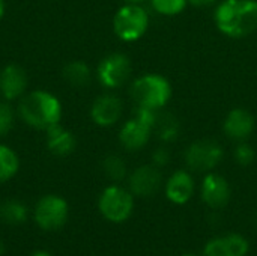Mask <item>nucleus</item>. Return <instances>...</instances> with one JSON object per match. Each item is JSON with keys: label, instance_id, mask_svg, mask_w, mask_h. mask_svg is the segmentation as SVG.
Returning <instances> with one entry per match:
<instances>
[{"label": "nucleus", "instance_id": "1", "mask_svg": "<svg viewBox=\"0 0 257 256\" xmlns=\"http://www.w3.org/2000/svg\"><path fill=\"white\" fill-rule=\"evenodd\" d=\"M217 27L227 36L242 38L257 29L256 0H223L215 11Z\"/></svg>", "mask_w": 257, "mask_h": 256}, {"label": "nucleus", "instance_id": "2", "mask_svg": "<svg viewBox=\"0 0 257 256\" xmlns=\"http://www.w3.org/2000/svg\"><path fill=\"white\" fill-rule=\"evenodd\" d=\"M18 115L29 127L47 131L60 122L62 104L56 95L47 91H33L21 98Z\"/></svg>", "mask_w": 257, "mask_h": 256}, {"label": "nucleus", "instance_id": "3", "mask_svg": "<svg viewBox=\"0 0 257 256\" xmlns=\"http://www.w3.org/2000/svg\"><path fill=\"white\" fill-rule=\"evenodd\" d=\"M131 97L140 107L160 110L169 103L172 97V86L163 75L146 74L134 80L131 86Z\"/></svg>", "mask_w": 257, "mask_h": 256}, {"label": "nucleus", "instance_id": "4", "mask_svg": "<svg viewBox=\"0 0 257 256\" xmlns=\"http://www.w3.org/2000/svg\"><path fill=\"white\" fill-rule=\"evenodd\" d=\"M149 27V15L139 3H126L117 9L113 18V30L116 36L125 42L140 39Z\"/></svg>", "mask_w": 257, "mask_h": 256}, {"label": "nucleus", "instance_id": "5", "mask_svg": "<svg viewBox=\"0 0 257 256\" xmlns=\"http://www.w3.org/2000/svg\"><path fill=\"white\" fill-rule=\"evenodd\" d=\"M134 202L130 192L111 186L107 187L99 198V211L110 222H123L131 216Z\"/></svg>", "mask_w": 257, "mask_h": 256}, {"label": "nucleus", "instance_id": "6", "mask_svg": "<svg viewBox=\"0 0 257 256\" xmlns=\"http://www.w3.org/2000/svg\"><path fill=\"white\" fill-rule=\"evenodd\" d=\"M99 83L107 89H117L126 83L131 75V62L122 53H113L104 57L96 69Z\"/></svg>", "mask_w": 257, "mask_h": 256}, {"label": "nucleus", "instance_id": "7", "mask_svg": "<svg viewBox=\"0 0 257 256\" xmlns=\"http://www.w3.org/2000/svg\"><path fill=\"white\" fill-rule=\"evenodd\" d=\"M68 219V204L56 195L44 196L35 210V220L44 231L60 229Z\"/></svg>", "mask_w": 257, "mask_h": 256}, {"label": "nucleus", "instance_id": "8", "mask_svg": "<svg viewBox=\"0 0 257 256\" xmlns=\"http://www.w3.org/2000/svg\"><path fill=\"white\" fill-rule=\"evenodd\" d=\"M223 158V149L215 140H199L188 146L185 152V161L188 167L197 172H206L214 169Z\"/></svg>", "mask_w": 257, "mask_h": 256}, {"label": "nucleus", "instance_id": "9", "mask_svg": "<svg viewBox=\"0 0 257 256\" xmlns=\"http://www.w3.org/2000/svg\"><path fill=\"white\" fill-rule=\"evenodd\" d=\"M122 115V101L113 94H104L98 97L90 109L92 121L99 127L114 125Z\"/></svg>", "mask_w": 257, "mask_h": 256}, {"label": "nucleus", "instance_id": "10", "mask_svg": "<svg viewBox=\"0 0 257 256\" xmlns=\"http://www.w3.org/2000/svg\"><path fill=\"white\" fill-rule=\"evenodd\" d=\"M152 131H154L152 125H149L148 122L134 116L133 119L126 121L122 125V128L119 131V140L125 149L137 151V149H142L149 142Z\"/></svg>", "mask_w": 257, "mask_h": 256}, {"label": "nucleus", "instance_id": "11", "mask_svg": "<svg viewBox=\"0 0 257 256\" xmlns=\"http://www.w3.org/2000/svg\"><path fill=\"white\" fill-rule=\"evenodd\" d=\"M27 88V75L24 69L15 63L6 65L0 71V94L6 101L21 98Z\"/></svg>", "mask_w": 257, "mask_h": 256}, {"label": "nucleus", "instance_id": "12", "mask_svg": "<svg viewBox=\"0 0 257 256\" xmlns=\"http://www.w3.org/2000/svg\"><path fill=\"white\" fill-rule=\"evenodd\" d=\"M161 186V174L157 166H142L130 177V189L137 196H151Z\"/></svg>", "mask_w": 257, "mask_h": 256}, {"label": "nucleus", "instance_id": "13", "mask_svg": "<svg viewBox=\"0 0 257 256\" xmlns=\"http://www.w3.org/2000/svg\"><path fill=\"white\" fill-rule=\"evenodd\" d=\"M202 198L212 208L224 207L230 198L227 181L217 174H209L202 184Z\"/></svg>", "mask_w": 257, "mask_h": 256}, {"label": "nucleus", "instance_id": "14", "mask_svg": "<svg viewBox=\"0 0 257 256\" xmlns=\"http://www.w3.org/2000/svg\"><path fill=\"white\" fill-rule=\"evenodd\" d=\"M254 130V118L244 109H233L224 119V133L233 140H245Z\"/></svg>", "mask_w": 257, "mask_h": 256}, {"label": "nucleus", "instance_id": "15", "mask_svg": "<svg viewBox=\"0 0 257 256\" xmlns=\"http://www.w3.org/2000/svg\"><path fill=\"white\" fill-rule=\"evenodd\" d=\"M75 137L71 131L63 128L60 124L53 125L47 130V148L57 157L69 155L75 149Z\"/></svg>", "mask_w": 257, "mask_h": 256}, {"label": "nucleus", "instance_id": "16", "mask_svg": "<svg viewBox=\"0 0 257 256\" xmlns=\"http://www.w3.org/2000/svg\"><path fill=\"white\" fill-rule=\"evenodd\" d=\"M194 192V181L191 175L185 170L175 172L166 187L167 198L175 204H185Z\"/></svg>", "mask_w": 257, "mask_h": 256}, {"label": "nucleus", "instance_id": "17", "mask_svg": "<svg viewBox=\"0 0 257 256\" xmlns=\"http://www.w3.org/2000/svg\"><path fill=\"white\" fill-rule=\"evenodd\" d=\"M63 78L75 88H84L92 78V71L87 63L81 60H74L63 68Z\"/></svg>", "mask_w": 257, "mask_h": 256}, {"label": "nucleus", "instance_id": "18", "mask_svg": "<svg viewBox=\"0 0 257 256\" xmlns=\"http://www.w3.org/2000/svg\"><path fill=\"white\" fill-rule=\"evenodd\" d=\"M0 219L8 225H20L27 219V208L20 201H5L0 205Z\"/></svg>", "mask_w": 257, "mask_h": 256}, {"label": "nucleus", "instance_id": "19", "mask_svg": "<svg viewBox=\"0 0 257 256\" xmlns=\"http://www.w3.org/2000/svg\"><path fill=\"white\" fill-rule=\"evenodd\" d=\"M20 169V160L14 149L0 145V183L9 181Z\"/></svg>", "mask_w": 257, "mask_h": 256}, {"label": "nucleus", "instance_id": "20", "mask_svg": "<svg viewBox=\"0 0 257 256\" xmlns=\"http://www.w3.org/2000/svg\"><path fill=\"white\" fill-rule=\"evenodd\" d=\"M154 130L158 134V139H161L164 142H172L179 134V122L173 115L161 113L157 116V122H155Z\"/></svg>", "mask_w": 257, "mask_h": 256}, {"label": "nucleus", "instance_id": "21", "mask_svg": "<svg viewBox=\"0 0 257 256\" xmlns=\"http://www.w3.org/2000/svg\"><path fill=\"white\" fill-rule=\"evenodd\" d=\"M102 169L105 172V175L113 180V181H120L125 178L126 175V166L125 161L117 157V155H108L104 161H102Z\"/></svg>", "mask_w": 257, "mask_h": 256}, {"label": "nucleus", "instance_id": "22", "mask_svg": "<svg viewBox=\"0 0 257 256\" xmlns=\"http://www.w3.org/2000/svg\"><path fill=\"white\" fill-rule=\"evenodd\" d=\"M152 8L163 15H176L187 6V0H151Z\"/></svg>", "mask_w": 257, "mask_h": 256}, {"label": "nucleus", "instance_id": "23", "mask_svg": "<svg viewBox=\"0 0 257 256\" xmlns=\"http://www.w3.org/2000/svg\"><path fill=\"white\" fill-rule=\"evenodd\" d=\"M12 125H14V110L8 103L0 101V137L6 136L11 131Z\"/></svg>", "mask_w": 257, "mask_h": 256}, {"label": "nucleus", "instance_id": "24", "mask_svg": "<svg viewBox=\"0 0 257 256\" xmlns=\"http://www.w3.org/2000/svg\"><path fill=\"white\" fill-rule=\"evenodd\" d=\"M224 240H226L230 256H245L247 250H248V243L241 235L233 234V235L226 237Z\"/></svg>", "mask_w": 257, "mask_h": 256}, {"label": "nucleus", "instance_id": "25", "mask_svg": "<svg viewBox=\"0 0 257 256\" xmlns=\"http://www.w3.org/2000/svg\"><path fill=\"white\" fill-rule=\"evenodd\" d=\"M256 152L248 143H241L235 149V158L241 166H248L254 161Z\"/></svg>", "mask_w": 257, "mask_h": 256}, {"label": "nucleus", "instance_id": "26", "mask_svg": "<svg viewBox=\"0 0 257 256\" xmlns=\"http://www.w3.org/2000/svg\"><path fill=\"white\" fill-rule=\"evenodd\" d=\"M205 255L230 256L229 249H227V244H226V240L224 238H217V240H212L211 243H208L206 244V249H205Z\"/></svg>", "mask_w": 257, "mask_h": 256}, {"label": "nucleus", "instance_id": "27", "mask_svg": "<svg viewBox=\"0 0 257 256\" xmlns=\"http://www.w3.org/2000/svg\"><path fill=\"white\" fill-rule=\"evenodd\" d=\"M169 160H170V154H169V151H167L166 148H158V149L154 152V155H152V161H154V164H155L157 167L166 166V164L169 163Z\"/></svg>", "mask_w": 257, "mask_h": 256}, {"label": "nucleus", "instance_id": "28", "mask_svg": "<svg viewBox=\"0 0 257 256\" xmlns=\"http://www.w3.org/2000/svg\"><path fill=\"white\" fill-rule=\"evenodd\" d=\"M187 2H190V3L194 5V6L202 8V6H209V5H212L215 0H187Z\"/></svg>", "mask_w": 257, "mask_h": 256}, {"label": "nucleus", "instance_id": "29", "mask_svg": "<svg viewBox=\"0 0 257 256\" xmlns=\"http://www.w3.org/2000/svg\"><path fill=\"white\" fill-rule=\"evenodd\" d=\"M5 0H0V20L3 18V14H5Z\"/></svg>", "mask_w": 257, "mask_h": 256}, {"label": "nucleus", "instance_id": "30", "mask_svg": "<svg viewBox=\"0 0 257 256\" xmlns=\"http://www.w3.org/2000/svg\"><path fill=\"white\" fill-rule=\"evenodd\" d=\"M33 256H51L50 253H47V252H36Z\"/></svg>", "mask_w": 257, "mask_h": 256}, {"label": "nucleus", "instance_id": "31", "mask_svg": "<svg viewBox=\"0 0 257 256\" xmlns=\"http://www.w3.org/2000/svg\"><path fill=\"white\" fill-rule=\"evenodd\" d=\"M3 253H5V244H3V243L0 241V256L3 255Z\"/></svg>", "mask_w": 257, "mask_h": 256}, {"label": "nucleus", "instance_id": "32", "mask_svg": "<svg viewBox=\"0 0 257 256\" xmlns=\"http://www.w3.org/2000/svg\"><path fill=\"white\" fill-rule=\"evenodd\" d=\"M128 3H140V2H145V0H125Z\"/></svg>", "mask_w": 257, "mask_h": 256}, {"label": "nucleus", "instance_id": "33", "mask_svg": "<svg viewBox=\"0 0 257 256\" xmlns=\"http://www.w3.org/2000/svg\"><path fill=\"white\" fill-rule=\"evenodd\" d=\"M187 256H193V255H187Z\"/></svg>", "mask_w": 257, "mask_h": 256}]
</instances>
